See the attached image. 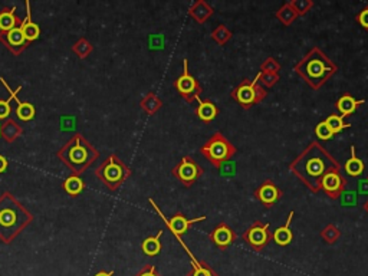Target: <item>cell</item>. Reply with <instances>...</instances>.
<instances>
[{
	"mask_svg": "<svg viewBox=\"0 0 368 276\" xmlns=\"http://www.w3.org/2000/svg\"><path fill=\"white\" fill-rule=\"evenodd\" d=\"M332 168H341L339 163L317 141H312L295 160L289 164V170L305 183L312 191H321V180Z\"/></svg>",
	"mask_w": 368,
	"mask_h": 276,
	"instance_id": "cell-1",
	"label": "cell"
},
{
	"mask_svg": "<svg viewBox=\"0 0 368 276\" xmlns=\"http://www.w3.org/2000/svg\"><path fill=\"white\" fill-rule=\"evenodd\" d=\"M33 222V214L10 191L0 194V240L12 243Z\"/></svg>",
	"mask_w": 368,
	"mask_h": 276,
	"instance_id": "cell-2",
	"label": "cell"
},
{
	"mask_svg": "<svg viewBox=\"0 0 368 276\" xmlns=\"http://www.w3.org/2000/svg\"><path fill=\"white\" fill-rule=\"evenodd\" d=\"M295 71L312 89L318 91L326 81L337 73L338 66L325 55V52L314 46L301 61L294 66Z\"/></svg>",
	"mask_w": 368,
	"mask_h": 276,
	"instance_id": "cell-3",
	"label": "cell"
},
{
	"mask_svg": "<svg viewBox=\"0 0 368 276\" xmlns=\"http://www.w3.org/2000/svg\"><path fill=\"white\" fill-rule=\"evenodd\" d=\"M100 151L82 134H75L58 150V159L72 171L81 175L94 161L98 160Z\"/></svg>",
	"mask_w": 368,
	"mask_h": 276,
	"instance_id": "cell-4",
	"label": "cell"
},
{
	"mask_svg": "<svg viewBox=\"0 0 368 276\" xmlns=\"http://www.w3.org/2000/svg\"><path fill=\"white\" fill-rule=\"evenodd\" d=\"M95 175L111 191H117L131 175V168L118 155L109 154L108 157L95 168Z\"/></svg>",
	"mask_w": 368,
	"mask_h": 276,
	"instance_id": "cell-5",
	"label": "cell"
},
{
	"mask_svg": "<svg viewBox=\"0 0 368 276\" xmlns=\"http://www.w3.org/2000/svg\"><path fill=\"white\" fill-rule=\"evenodd\" d=\"M200 154L209 161L213 167L217 170L223 166L224 163L231 160V157L238 153V148L231 144L227 138L224 137L220 131H216L211 137L200 147Z\"/></svg>",
	"mask_w": 368,
	"mask_h": 276,
	"instance_id": "cell-6",
	"label": "cell"
},
{
	"mask_svg": "<svg viewBox=\"0 0 368 276\" xmlns=\"http://www.w3.org/2000/svg\"><path fill=\"white\" fill-rule=\"evenodd\" d=\"M230 96L238 102L242 108L250 109L253 105L260 104L265 101L267 96V91L259 84L258 75L255 76V80H243L238 87L235 88L230 92Z\"/></svg>",
	"mask_w": 368,
	"mask_h": 276,
	"instance_id": "cell-7",
	"label": "cell"
},
{
	"mask_svg": "<svg viewBox=\"0 0 368 276\" xmlns=\"http://www.w3.org/2000/svg\"><path fill=\"white\" fill-rule=\"evenodd\" d=\"M176 91L187 104H195L203 94V87L188 71V61H183V73L173 82Z\"/></svg>",
	"mask_w": 368,
	"mask_h": 276,
	"instance_id": "cell-8",
	"label": "cell"
},
{
	"mask_svg": "<svg viewBox=\"0 0 368 276\" xmlns=\"http://www.w3.org/2000/svg\"><path fill=\"white\" fill-rule=\"evenodd\" d=\"M203 173H204V170L202 166L190 155H184L171 170L173 177H176L187 189L191 187L202 177Z\"/></svg>",
	"mask_w": 368,
	"mask_h": 276,
	"instance_id": "cell-9",
	"label": "cell"
},
{
	"mask_svg": "<svg viewBox=\"0 0 368 276\" xmlns=\"http://www.w3.org/2000/svg\"><path fill=\"white\" fill-rule=\"evenodd\" d=\"M242 239L246 245L252 247L255 252H262L272 239V233L269 230V223H263L260 220L253 222L252 225L243 232Z\"/></svg>",
	"mask_w": 368,
	"mask_h": 276,
	"instance_id": "cell-10",
	"label": "cell"
},
{
	"mask_svg": "<svg viewBox=\"0 0 368 276\" xmlns=\"http://www.w3.org/2000/svg\"><path fill=\"white\" fill-rule=\"evenodd\" d=\"M148 202H150V204H151L152 207H154V210L157 211L160 216H161V219L164 220V223L167 225V227L171 230V233H173L176 238H181V236L187 232L191 226L196 225V223H199V222H203V220H206V219H207L206 216H202V218H195V219H187L186 216H184V214H183V213H181V211H179V213L173 214V216H171L170 219H167L166 216L161 213L159 206L154 203V200H152V199H148Z\"/></svg>",
	"mask_w": 368,
	"mask_h": 276,
	"instance_id": "cell-11",
	"label": "cell"
},
{
	"mask_svg": "<svg viewBox=\"0 0 368 276\" xmlns=\"http://www.w3.org/2000/svg\"><path fill=\"white\" fill-rule=\"evenodd\" d=\"M346 184L348 182L345 177L341 174V168H332L322 177L321 190H324L325 194L331 200H337L345 191Z\"/></svg>",
	"mask_w": 368,
	"mask_h": 276,
	"instance_id": "cell-12",
	"label": "cell"
},
{
	"mask_svg": "<svg viewBox=\"0 0 368 276\" xmlns=\"http://www.w3.org/2000/svg\"><path fill=\"white\" fill-rule=\"evenodd\" d=\"M0 42L5 45L6 49L12 52V55H15V56H19L23 51H26L30 46L26 37L23 36L21 28H16L9 32H0Z\"/></svg>",
	"mask_w": 368,
	"mask_h": 276,
	"instance_id": "cell-13",
	"label": "cell"
},
{
	"mask_svg": "<svg viewBox=\"0 0 368 276\" xmlns=\"http://www.w3.org/2000/svg\"><path fill=\"white\" fill-rule=\"evenodd\" d=\"M255 197L259 200L263 207L270 209L283 197V191L275 184L274 180H265L255 190Z\"/></svg>",
	"mask_w": 368,
	"mask_h": 276,
	"instance_id": "cell-14",
	"label": "cell"
},
{
	"mask_svg": "<svg viewBox=\"0 0 368 276\" xmlns=\"http://www.w3.org/2000/svg\"><path fill=\"white\" fill-rule=\"evenodd\" d=\"M209 239L211 240L213 245H216L217 249L226 250V249H229L236 242L238 234L227 223L222 222L209 233Z\"/></svg>",
	"mask_w": 368,
	"mask_h": 276,
	"instance_id": "cell-15",
	"label": "cell"
},
{
	"mask_svg": "<svg viewBox=\"0 0 368 276\" xmlns=\"http://www.w3.org/2000/svg\"><path fill=\"white\" fill-rule=\"evenodd\" d=\"M179 240V243H180L183 249L186 250V253L188 254V258L191 259V270L187 272V275L186 276H219L215 272V269L210 266L207 262L204 261H197L195 258V254L191 253V250L186 246V243L181 240V238H177Z\"/></svg>",
	"mask_w": 368,
	"mask_h": 276,
	"instance_id": "cell-16",
	"label": "cell"
},
{
	"mask_svg": "<svg viewBox=\"0 0 368 276\" xmlns=\"http://www.w3.org/2000/svg\"><path fill=\"white\" fill-rule=\"evenodd\" d=\"M197 107H196V115L197 118L204 124H209L211 121H215L219 115V108L216 107V104L210 100H197Z\"/></svg>",
	"mask_w": 368,
	"mask_h": 276,
	"instance_id": "cell-17",
	"label": "cell"
},
{
	"mask_svg": "<svg viewBox=\"0 0 368 276\" xmlns=\"http://www.w3.org/2000/svg\"><path fill=\"white\" fill-rule=\"evenodd\" d=\"M362 104H365V100H355L351 94H344L342 96H339V100L335 102V109L339 112L341 116H350L354 114L358 107H361Z\"/></svg>",
	"mask_w": 368,
	"mask_h": 276,
	"instance_id": "cell-18",
	"label": "cell"
},
{
	"mask_svg": "<svg viewBox=\"0 0 368 276\" xmlns=\"http://www.w3.org/2000/svg\"><path fill=\"white\" fill-rule=\"evenodd\" d=\"M22 19L16 15V8H3L0 10V32H9V30L21 28Z\"/></svg>",
	"mask_w": 368,
	"mask_h": 276,
	"instance_id": "cell-19",
	"label": "cell"
},
{
	"mask_svg": "<svg viewBox=\"0 0 368 276\" xmlns=\"http://www.w3.org/2000/svg\"><path fill=\"white\" fill-rule=\"evenodd\" d=\"M294 216H295V213L290 211L288 219H286V223L281 226V227H278V229L272 233V240H274L276 245H279V246H288V245H290V242L294 240V232L290 230V223H292Z\"/></svg>",
	"mask_w": 368,
	"mask_h": 276,
	"instance_id": "cell-20",
	"label": "cell"
},
{
	"mask_svg": "<svg viewBox=\"0 0 368 276\" xmlns=\"http://www.w3.org/2000/svg\"><path fill=\"white\" fill-rule=\"evenodd\" d=\"M213 13H215V9L204 0H197L188 8V16H191L199 25H203Z\"/></svg>",
	"mask_w": 368,
	"mask_h": 276,
	"instance_id": "cell-21",
	"label": "cell"
},
{
	"mask_svg": "<svg viewBox=\"0 0 368 276\" xmlns=\"http://www.w3.org/2000/svg\"><path fill=\"white\" fill-rule=\"evenodd\" d=\"M25 5H26V17H25V21L22 22L21 25V30L23 32V36L26 37V41L32 44L33 41H36L39 35H41V29H39V26H37L36 23L32 21V15H30V3L29 2H25Z\"/></svg>",
	"mask_w": 368,
	"mask_h": 276,
	"instance_id": "cell-22",
	"label": "cell"
},
{
	"mask_svg": "<svg viewBox=\"0 0 368 276\" xmlns=\"http://www.w3.org/2000/svg\"><path fill=\"white\" fill-rule=\"evenodd\" d=\"M23 135V128L16 123L15 120H6L0 125V137L6 143H15L17 138Z\"/></svg>",
	"mask_w": 368,
	"mask_h": 276,
	"instance_id": "cell-23",
	"label": "cell"
},
{
	"mask_svg": "<svg viewBox=\"0 0 368 276\" xmlns=\"http://www.w3.org/2000/svg\"><path fill=\"white\" fill-rule=\"evenodd\" d=\"M351 157H350V160L346 161L345 166H344V170H345V173L348 175H351V177H358L360 174L364 173V170H365V164H364V161L361 160L357 157V153H355V146H351Z\"/></svg>",
	"mask_w": 368,
	"mask_h": 276,
	"instance_id": "cell-24",
	"label": "cell"
},
{
	"mask_svg": "<svg viewBox=\"0 0 368 276\" xmlns=\"http://www.w3.org/2000/svg\"><path fill=\"white\" fill-rule=\"evenodd\" d=\"M140 107H141V109L144 111L145 114L154 115V114H157L160 109H161L163 101H161L154 92H148V94L145 95L144 98L140 101Z\"/></svg>",
	"mask_w": 368,
	"mask_h": 276,
	"instance_id": "cell-25",
	"label": "cell"
},
{
	"mask_svg": "<svg viewBox=\"0 0 368 276\" xmlns=\"http://www.w3.org/2000/svg\"><path fill=\"white\" fill-rule=\"evenodd\" d=\"M161 236H163V230H160L156 236H150V238H147V239L143 240V243H141V250L144 252L147 256H157V254L161 252Z\"/></svg>",
	"mask_w": 368,
	"mask_h": 276,
	"instance_id": "cell-26",
	"label": "cell"
},
{
	"mask_svg": "<svg viewBox=\"0 0 368 276\" xmlns=\"http://www.w3.org/2000/svg\"><path fill=\"white\" fill-rule=\"evenodd\" d=\"M275 16H276V19H278L283 26H290V25L298 19V15H296L294 8L289 5V2H285L281 8L278 9V12L275 13Z\"/></svg>",
	"mask_w": 368,
	"mask_h": 276,
	"instance_id": "cell-27",
	"label": "cell"
},
{
	"mask_svg": "<svg viewBox=\"0 0 368 276\" xmlns=\"http://www.w3.org/2000/svg\"><path fill=\"white\" fill-rule=\"evenodd\" d=\"M85 189V183L81 179V175H71L64 182V190L71 197L80 196L82 190Z\"/></svg>",
	"mask_w": 368,
	"mask_h": 276,
	"instance_id": "cell-28",
	"label": "cell"
},
{
	"mask_svg": "<svg viewBox=\"0 0 368 276\" xmlns=\"http://www.w3.org/2000/svg\"><path fill=\"white\" fill-rule=\"evenodd\" d=\"M17 107H16L15 112H16V116L21 120V121H30V120H33L35 118V114H36V109L33 107V104H30V102H22V101H17Z\"/></svg>",
	"mask_w": 368,
	"mask_h": 276,
	"instance_id": "cell-29",
	"label": "cell"
},
{
	"mask_svg": "<svg viewBox=\"0 0 368 276\" xmlns=\"http://www.w3.org/2000/svg\"><path fill=\"white\" fill-rule=\"evenodd\" d=\"M231 32L224 25H217L216 28L213 29V32H211V39L216 42L217 45H220V46H223V45H226L229 41L231 39Z\"/></svg>",
	"mask_w": 368,
	"mask_h": 276,
	"instance_id": "cell-30",
	"label": "cell"
},
{
	"mask_svg": "<svg viewBox=\"0 0 368 276\" xmlns=\"http://www.w3.org/2000/svg\"><path fill=\"white\" fill-rule=\"evenodd\" d=\"M94 51V46L88 42L85 37H81L78 42H75L72 46V52L81 59H85L87 56H89L91 53Z\"/></svg>",
	"mask_w": 368,
	"mask_h": 276,
	"instance_id": "cell-31",
	"label": "cell"
},
{
	"mask_svg": "<svg viewBox=\"0 0 368 276\" xmlns=\"http://www.w3.org/2000/svg\"><path fill=\"white\" fill-rule=\"evenodd\" d=\"M321 238H322L325 243L334 245V243L341 238V232H339V229L334 225V223H330V225H326L324 229L321 230Z\"/></svg>",
	"mask_w": 368,
	"mask_h": 276,
	"instance_id": "cell-32",
	"label": "cell"
},
{
	"mask_svg": "<svg viewBox=\"0 0 368 276\" xmlns=\"http://www.w3.org/2000/svg\"><path fill=\"white\" fill-rule=\"evenodd\" d=\"M325 123L331 127L335 134H339V132H342L344 130L351 127V124L344 123V116H341L339 114H331V115H328V118L325 120Z\"/></svg>",
	"mask_w": 368,
	"mask_h": 276,
	"instance_id": "cell-33",
	"label": "cell"
},
{
	"mask_svg": "<svg viewBox=\"0 0 368 276\" xmlns=\"http://www.w3.org/2000/svg\"><path fill=\"white\" fill-rule=\"evenodd\" d=\"M289 5L294 8L298 17L299 16H305L311 9L314 8V2L312 0H289Z\"/></svg>",
	"mask_w": 368,
	"mask_h": 276,
	"instance_id": "cell-34",
	"label": "cell"
},
{
	"mask_svg": "<svg viewBox=\"0 0 368 276\" xmlns=\"http://www.w3.org/2000/svg\"><path fill=\"white\" fill-rule=\"evenodd\" d=\"M315 135H317V138H319V140L328 141V140H332L337 134L334 132V130H332L331 127L325 123V121H321V123L317 124V127H315Z\"/></svg>",
	"mask_w": 368,
	"mask_h": 276,
	"instance_id": "cell-35",
	"label": "cell"
},
{
	"mask_svg": "<svg viewBox=\"0 0 368 276\" xmlns=\"http://www.w3.org/2000/svg\"><path fill=\"white\" fill-rule=\"evenodd\" d=\"M19 91H21V87H17V89L12 92V96H10L9 100H6V101L0 100V120H5V121L9 120V115L12 114V105H10V102H12V100H15Z\"/></svg>",
	"mask_w": 368,
	"mask_h": 276,
	"instance_id": "cell-36",
	"label": "cell"
},
{
	"mask_svg": "<svg viewBox=\"0 0 368 276\" xmlns=\"http://www.w3.org/2000/svg\"><path fill=\"white\" fill-rule=\"evenodd\" d=\"M258 78H259V84L263 85V88H272L278 84L279 81V73H272V72H259L258 73Z\"/></svg>",
	"mask_w": 368,
	"mask_h": 276,
	"instance_id": "cell-37",
	"label": "cell"
},
{
	"mask_svg": "<svg viewBox=\"0 0 368 276\" xmlns=\"http://www.w3.org/2000/svg\"><path fill=\"white\" fill-rule=\"evenodd\" d=\"M281 69V64L272 56L266 58L262 64H260V72H272V73H279Z\"/></svg>",
	"mask_w": 368,
	"mask_h": 276,
	"instance_id": "cell-38",
	"label": "cell"
},
{
	"mask_svg": "<svg viewBox=\"0 0 368 276\" xmlns=\"http://www.w3.org/2000/svg\"><path fill=\"white\" fill-rule=\"evenodd\" d=\"M355 21H357V23L360 25L362 29H365L368 32V5L357 13Z\"/></svg>",
	"mask_w": 368,
	"mask_h": 276,
	"instance_id": "cell-39",
	"label": "cell"
},
{
	"mask_svg": "<svg viewBox=\"0 0 368 276\" xmlns=\"http://www.w3.org/2000/svg\"><path fill=\"white\" fill-rule=\"evenodd\" d=\"M219 171H220V174L222 175H235L236 174V166L231 163V161H227V163H224L222 167L219 168Z\"/></svg>",
	"mask_w": 368,
	"mask_h": 276,
	"instance_id": "cell-40",
	"label": "cell"
},
{
	"mask_svg": "<svg viewBox=\"0 0 368 276\" xmlns=\"http://www.w3.org/2000/svg\"><path fill=\"white\" fill-rule=\"evenodd\" d=\"M135 276H161L157 272V269H156V266H152V265H147V266H144V268L141 269L140 272H138L137 275Z\"/></svg>",
	"mask_w": 368,
	"mask_h": 276,
	"instance_id": "cell-41",
	"label": "cell"
},
{
	"mask_svg": "<svg viewBox=\"0 0 368 276\" xmlns=\"http://www.w3.org/2000/svg\"><path fill=\"white\" fill-rule=\"evenodd\" d=\"M358 193L360 194H368V182L365 179L358 183Z\"/></svg>",
	"mask_w": 368,
	"mask_h": 276,
	"instance_id": "cell-42",
	"label": "cell"
},
{
	"mask_svg": "<svg viewBox=\"0 0 368 276\" xmlns=\"http://www.w3.org/2000/svg\"><path fill=\"white\" fill-rule=\"evenodd\" d=\"M341 197H345L344 200H342V204H350V202H353V203H355V194L354 193H342L341 194Z\"/></svg>",
	"mask_w": 368,
	"mask_h": 276,
	"instance_id": "cell-43",
	"label": "cell"
},
{
	"mask_svg": "<svg viewBox=\"0 0 368 276\" xmlns=\"http://www.w3.org/2000/svg\"><path fill=\"white\" fill-rule=\"evenodd\" d=\"M6 168H8V160H6V157L0 155V173H3Z\"/></svg>",
	"mask_w": 368,
	"mask_h": 276,
	"instance_id": "cell-44",
	"label": "cell"
},
{
	"mask_svg": "<svg viewBox=\"0 0 368 276\" xmlns=\"http://www.w3.org/2000/svg\"><path fill=\"white\" fill-rule=\"evenodd\" d=\"M95 276H112V272H98Z\"/></svg>",
	"mask_w": 368,
	"mask_h": 276,
	"instance_id": "cell-45",
	"label": "cell"
},
{
	"mask_svg": "<svg viewBox=\"0 0 368 276\" xmlns=\"http://www.w3.org/2000/svg\"><path fill=\"white\" fill-rule=\"evenodd\" d=\"M362 209H364V210H365L368 213V200L365 202V203H364V206H362Z\"/></svg>",
	"mask_w": 368,
	"mask_h": 276,
	"instance_id": "cell-46",
	"label": "cell"
},
{
	"mask_svg": "<svg viewBox=\"0 0 368 276\" xmlns=\"http://www.w3.org/2000/svg\"><path fill=\"white\" fill-rule=\"evenodd\" d=\"M365 180H367V182H368V175H367V177H365Z\"/></svg>",
	"mask_w": 368,
	"mask_h": 276,
	"instance_id": "cell-47",
	"label": "cell"
}]
</instances>
